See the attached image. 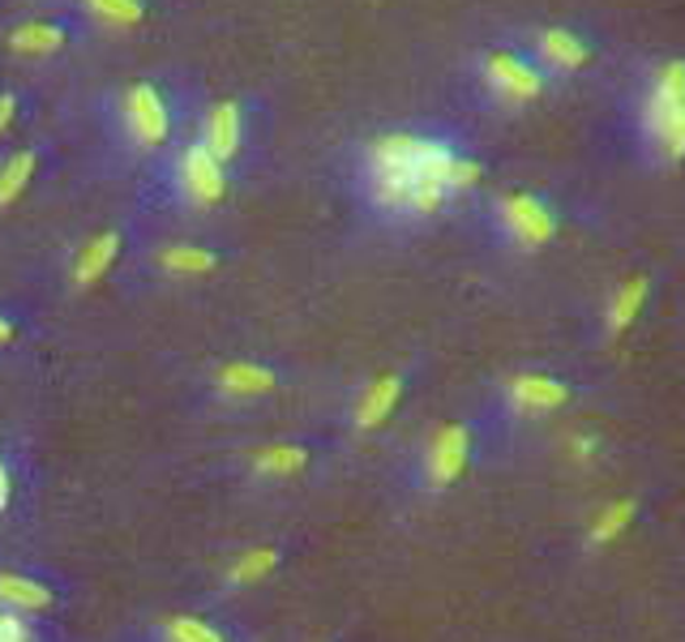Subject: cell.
Returning a JSON list of instances; mask_svg holds the SVG:
<instances>
[{
  "label": "cell",
  "instance_id": "1",
  "mask_svg": "<svg viewBox=\"0 0 685 642\" xmlns=\"http://www.w3.org/2000/svg\"><path fill=\"white\" fill-rule=\"evenodd\" d=\"M364 197L390 218H429L471 193L484 163L450 129H390L364 146Z\"/></svg>",
  "mask_w": 685,
  "mask_h": 642
},
{
  "label": "cell",
  "instance_id": "2",
  "mask_svg": "<svg viewBox=\"0 0 685 642\" xmlns=\"http://www.w3.org/2000/svg\"><path fill=\"white\" fill-rule=\"evenodd\" d=\"M630 138L647 168L685 163V56H655L634 73Z\"/></svg>",
  "mask_w": 685,
  "mask_h": 642
},
{
  "label": "cell",
  "instance_id": "3",
  "mask_svg": "<svg viewBox=\"0 0 685 642\" xmlns=\"http://www.w3.org/2000/svg\"><path fill=\"white\" fill-rule=\"evenodd\" d=\"M471 73H475V90H480L493 107H505V111H518V107L536 104V99L548 95V86H553V82L527 61V52L514 47V43H497V47L475 52Z\"/></svg>",
  "mask_w": 685,
  "mask_h": 642
},
{
  "label": "cell",
  "instance_id": "4",
  "mask_svg": "<svg viewBox=\"0 0 685 642\" xmlns=\"http://www.w3.org/2000/svg\"><path fill=\"white\" fill-rule=\"evenodd\" d=\"M514 47H523V52H527V61H532V65L548 77V82L578 77V73L596 61V43H591V35H587V31H578V26H561V22L523 31Z\"/></svg>",
  "mask_w": 685,
  "mask_h": 642
},
{
  "label": "cell",
  "instance_id": "5",
  "mask_svg": "<svg viewBox=\"0 0 685 642\" xmlns=\"http://www.w3.org/2000/svg\"><path fill=\"white\" fill-rule=\"evenodd\" d=\"M116 125L138 150H154L172 138V104L159 82H129L116 95Z\"/></svg>",
  "mask_w": 685,
  "mask_h": 642
},
{
  "label": "cell",
  "instance_id": "6",
  "mask_svg": "<svg viewBox=\"0 0 685 642\" xmlns=\"http://www.w3.org/2000/svg\"><path fill=\"white\" fill-rule=\"evenodd\" d=\"M493 227L514 249H540L557 236V211L540 193H502L493 202Z\"/></svg>",
  "mask_w": 685,
  "mask_h": 642
},
{
  "label": "cell",
  "instance_id": "7",
  "mask_svg": "<svg viewBox=\"0 0 685 642\" xmlns=\"http://www.w3.org/2000/svg\"><path fill=\"white\" fill-rule=\"evenodd\" d=\"M176 189H181L184 202H193V206H215L218 197L227 193L223 163L202 142H189L176 154Z\"/></svg>",
  "mask_w": 685,
  "mask_h": 642
},
{
  "label": "cell",
  "instance_id": "8",
  "mask_svg": "<svg viewBox=\"0 0 685 642\" xmlns=\"http://www.w3.org/2000/svg\"><path fill=\"white\" fill-rule=\"evenodd\" d=\"M197 142L206 146L218 163L236 159V150H240V142H245V104L227 99V104L211 107L206 120H202V138H197Z\"/></svg>",
  "mask_w": 685,
  "mask_h": 642
},
{
  "label": "cell",
  "instance_id": "9",
  "mask_svg": "<svg viewBox=\"0 0 685 642\" xmlns=\"http://www.w3.org/2000/svg\"><path fill=\"white\" fill-rule=\"evenodd\" d=\"M468 450H471V432L463 425H450L441 428L429 446V459H425V471H429V484L434 489H446L463 475L468 467Z\"/></svg>",
  "mask_w": 685,
  "mask_h": 642
},
{
  "label": "cell",
  "instance_id": "10",
  "mask_svg": "<svg viewBox=\"0 0 685 642\" xmlns=\"http://www.w3.org/2000/svg\"><path fill=\"white\" fill-rule=\"evenodd\" d=\"M505 403L514 411H557L561 403H570V386L557 382V377H544V373H518L510 386H505Z\"/></svg>",
  "mask_w": 685,
  "mask_h": 642
},
{
  "label": "cell",
  "instance_id": "11",
  "mask_svg": "<svg viewBox=\"0 0 685 642\" xmlns=\"http://www.w3.org/2000/svg\"><path fill=\"white\" fill-rule=\"evenodd\" d=\"M73 26L69 22H56V18H39V22H22L18 31H9V47L22 52V56H52L69 43Z\"/></svg>",
  "mask_w": 685,
  "mask_h": 642
},
{
  "label": "cell",
  "instance_id": "12",
  "mask_svg": "<svg viewBox=\"0 0 685 642\" xmlns=\"http://www.w3.org/2000/svg\"><path fill=\"white\" fill-rule=\"evenodd\" d=\"M651 296V279L647 275H634L625 287H617L613 300H609V309H604V334H621L630 321L643 313V304H647Z\"/></svg>",
  "mask_w": 685,
  "mask_h": 642
},
{
  "label": "cell",
  "instance_id": "13",
  "mask_svg": "<svg viewBox=\"0 0 685 642\" xmlns=\"http://www.w3.org/2000/svg\"><path fill=\"white\" fill-rule=\"evenodd\" d=\"M116 253H120V232H104V236H95L86 249L77 253V261H73V283L77 287L99 283V279L108 275V266L116 261Z\"/></svg>",
  "mask_w": 685,
  "mask_h": 642
},
{
  "label": "cell",
  "instance_id": "14",
  "mask_svg": "<svg viewBox=\"0 0 685 642\" xmlns=\"http://www.w3.org/2000/svg\"><path fill=\"white\" fill-rule=\"evenodd\" d=\"M77 9L99 26H142L150 0H77Z\"/></svg>",
  "mask_w": 685,
  "mask_h": 642
},
{
  "label": "cell",
  "instance_id": "15",
  "mask_svg": "<svg viewBox=\"0 0 685 642\" xmlns=\"http://www.w3.org/2000/svg\"><path fill=\"white\" fill-rule=\"evenodd\" d=\"M398 394H403V377H382V382H373L368 390H364L361 398V411H356V425L361 428H373V425H382L390 411H395V403H398Z\"/></svg>",
  "mask_w": 685,
  "mask_h": 642
},
{
  "label": "cell",
  "instance_id": "16",
  "mask_svg": "<svg viewBox=\"0 0 685 642\" xmlns=\"http://www.w3.org/2000/svg\"><path fill=\"white\" fill-rule=\"evenodd\" d=\"M218 386L227 394H266V390H275V373L261 368V364L240 360V364H227V368L218 373Z\"/></svg>",
  "mask_w": 685,
  "mask_h": 642
},
{
  "label": "cell",
  "instance_id": "17",
  "mask_svg": "<svg viewBox=\"0 0 685 642\" xmlns=\"http://www.w3.org/2000/svg\"><path fill=\"white\" fill-rule=\"evenodd\" d=\"M0 604L4 608H47L52 591L43 582H31L22 574H0Z\"/></svg>",
  "mask_w": 685,
  "mask_h": 642
},
{
  "label": "cell",
  "instance_id": "18",
  "mask_svg": "<svg viewBox=\"0 0 685 642\" xmlns=\"http://www.w3.org/2000/svg\"><path fill=\"white\" fill-rule=\"evenodd\" d=\"M163 270H172V275H206V270H215L218 266V253L215 249H193V245H176V249H168L163 257Z\"/></svg>",
  "mask_w": 685,
  "mask_h": 642
},
{
  "label": "cell",
  "instance_id": "19",
  "mask_svg": "<svg viewBox=\"0 0 685 642\" xmlns=\"http://www.w3.org/2000/svg\"><path fill=\"white\" fill-rule=\"evenodd\" d=\"M35 176V154H13L4 168H0V206H9L13 197H22V189Z\"/></svg>",
  "mask_w": 685,
  "mask_h": 642
},
{
  "label": "cell",
  "instance_id": "20",
  "mask_svg": "<svg viewBox=\"0 0 685 642\" xmlns=\"http://www.w3.org/2000/svg\"><path fill=\"white\" fill-rule=\"evenodd\" d=\"M634 514H639V505H634V501H613V505H604V514H600V518H596V527H591V544L600 548V544L617 539V535L634 523Z\"/></svg>",
  "mask_w": 685,
  "mask_h": 642
},
{
  "label": "cell",
  "instance_id": "21",
  "mask_svg": "<svg viewBox=\"0 0 685 642\" xmlns=\"http://www.w3.org/2000/svg\"><path fill=\"white\" fill-rule=\"evenodd\" d=\"M163 642H227L215 625L206 621H193V617H176L163 625Z\"/></svg>",
  "mask_w": 685,
  "mask_h": 642
},
{
  "label": "cell",
  "instance_id": "22",
  "mask_svg": "<svg viewBox=\"0 0 685 642\" xmlns=\"http://www.w3.org/2000/svg\"><path fill=\"white\" fill-rule=\"evenodd\" d=\"M304 450L300 446H275V450H266V454H257V471H266V475H291V471H300L304 467Z\"/></svg>",
  "mask_w": 685,
  "mask_h": 642
},
{
  "label": "cell",
  "instance_id": "23",
  "mask_svg": "<svg viewBox=\"0 0 685 642\" xmlns=\"http://www.w3.org/2000/svg\"><path fill=\"white\" fill-rule=\"evenodd\" d=\"M275 566H279V553H275V548H253L245 561L232 566L227 578H232V582H257L261 574H270Z\"/></svg>",
  "mask_w": 685,
  "mask_h": 642
},
{
  "label": "cell",
  "instance_id": "24",
  "mask_svg": "<svg viewBox=\"0 0 685 642\" xmlns=\"http://www.w3.org/2000/svg\"><path fill=\"white\" fill-rule=\"evenodd\" d=\"M0 642H31V630L22 625L18 612H4L0 608Z\"/></svg>",
  "mask_w": 685,
  "mask_h": 642
},
{
  "label": "cell",
  "instance_id": "25",
  "mask_svg": "<svg viewBox=\"0 0 685 642\" xmlns=\"http://www.w3.org/2000/svg\"><path fill=\"white\" fill-rule=\"evenodd\" d=\"M13 116H18V95H13V90H0V138H4V129L13 125Z\"/></svg>",
  "mask_w": 685,
  "mask_h": 642
},
{
  "label": "cell",
  "instance_id": "26",
  "mask_svg": "<svg viewBox=\"0 0 685 642\" xmlns=\"http://www.w3.org/2000/svg\"><path fill=\"white\" fill-rule=\"evenodd\" d=\"M4 501H9V471L0 467V510H4Z\"/></svg>",
  "mask_w": 685,
  "mask_h": 642
},
{
  "label": "cell",
  "instance_id": "27",
  "mask_svg": "<svg viewBox=\"0 0 685 642\" xmlns=\"http://www.w3.org/2000/svg\"><path fill=\"white\" fill-rule=\"evenodd\" d=\"M9 339H13V321L0 318V343H9Z\"/></svg>",
  "mask_w": 685,
  "mask_h": 642
}]
</instances>
